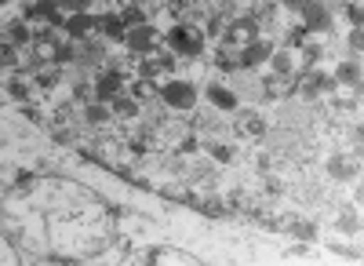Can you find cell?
Listing matches in <instances>:
<instances>
[{
  "label": "cell",
  "instance_id": "9c48e42d",
  "mask_svg": "<svg viewBox=\"0 0 364 266\" xmlns=\"http://www.w3.org/2000/svg\"><path fill=\"white\" fill-rule=\"evenodd\" d=\"M269 55H273V44L252 41L248 48H240V70H252V66H259V63H269Z\"/></svg>",
  "mask_w": 364,
  "mask_h": 266
},
{
  "label": "cell",
  "instance_id": "4fadbf2b",
  "mask_svg": "<svg viewBox=\"0 0 364 266\" xmlns=\"http://www.w3.org/2000/svg\"><path fill=\"white\" fill-rule=\"evenodd\" d=\"M208 102L215 106V110H223V113H233L237 110V95L230 92V87H223V84H208Z\"/></svg>",
  "mask_w": 364,
  "mask_h": 266
},
{
  "label": "cell",
  "instance_id": "8fae6325",
  "mask_svg": "<svg viewBox=\"0 0 364 266\" xmlns=\"http://www.w3.org/2000/svg\"><path fill=\"white\" fill-rule=\"evenodd\" d=\"M99 29L106 41H124L128 37V26L120 18V11H109V15H99Z\"/></svg>",
  "mask_w": 364,
  "mask_h": 266
},
{
  "label": "cell",
  "instance_id": "6da1fadb",
  "mask_svg": "<svg viewBox=\"0 0 364 266\" xmlns=\"http://www.w3.org/2000/svg\"><path fill=\"white\" fill-rule=\"evenodd\" d=\"M168 48L182 58H197L204 51V33L193 26V22H178L168 29Z\"/></svg>",
  "mask_w": 364,
  "mask_h": 266
},
{
  "label": "cell",
  "instance_id": "484cf974",
  "mask_svg": "<svg viewBox=\"0 0 364 266\" xmlns=\"http://www.w3.org/2000/svg\"><path fill=\"white\" fill-rule=\"evenodd\" d=\"M197 208H200V212H208V216H219V212H223V201H219V197H204V201L197 204Z\"/></svg>",
  "mask_w": 364,
  "mask_h": 266
},
{
  "label": "cell",
  "instance_id": "d4e9b609",
  "mask_svg": "<svg viewBox=\"0 0 364 266\" xmlns=\"http://www.w3.org/2000/svg\"><path fill=\"white\" fill-rule=\"evenodd\" d=\"M132 95H135L139 102H146L149 95H154V84H149V80H135V84H132Z\"/></svg>",
  "mask_w": 364,
  "mask_h": 266
},
{
  "label": "cell",
  "instance_id": "9a60e30c",
  "mask_svg": "<svg viewBox=\"0 0 364 266\" xmlns=\"http://www.w3.org/2000/svg\"><path fill=\"white\" fill-rule=\"evenodd\" d=\"M109 110H113V117H120V121H132V117H139V99L135 95H124L120 92L117 99H109Z\"/></svg>",
  "mask_w": 364,
  "mask_h": 266
},
{
  "label": "cell",
  "instance_id": "ac0fdd59",
  "mask_svg": "<svg viewBox=\"0 0 364 266\" xmlns=\"http://www.w3.org/2000/svg\"><path fill=\"white\" fill-rule=\"evenodd\" d=\"M211 63H215L219 70H240V51H237V48H226V44H223V48L215 51V58H211Z\"/></svg>",
  "mask_w": 364,
  "mask_h": 266
},
{
  "label": "cell",
  "instance_id": "1f68e13d",
  "mask_svg": "<svg viewBox=\"0 0 364 266\" xmlns=\"http://www.w3.org/2000/svg\"><path fill=\"white\" fill-rule=\"evenodd\" d=\"M321 55H324V48H321V44H306V66H314Z\"/></svg>",
  "mask_w": 364,
  "mask_h": 266
},
{
  "label": "cell",
  "instance_id": "836d02e7",
  "mask_svg": "<svg viewBox=\"0 0 364 266\" xmlns=\"http://www.w3.org/2000/svg\"><path fill=\"white\" fill-rule=\"evenodd\" d=\"M350 51L360 55V29H353V33H350Z\"/></svg>",
  "mask_w": 364,
  "mask_h": 266
},
{
  "label": "cell",
  "instance_id": "4dcf8cb0",
  "mask_svg": "<svg viewBox=\"0 0 364 266\" xmlns=\"http://www.w3.org/2000/svg\"><path fill=\"white\" fill-rule=\"evenodd\" d=\"M175 150H178V154H193V150H197V139H193V135L178 139V142H175Z\"/></svg>",
  "mask_w": 364,
  "mask_h": 266
},
{
  "label": "cell",
  "instance_id": "52a82bcc",
  "mask_svg": "<svg viewBox=\"0 0 364 266\" xmlns=\"http://www.w3.org/2000/svg\"><path fill=\"white\" fill-rule=\"evenodd\" d=\"M233 128H237V135H245V139H262L266 135V117L259 110H240Z\"/></svg>",
  "mask_w": 364,
  "mask_h": 266
},
{
  "label": "cell",
  "instance_id": "e0dca14e",
  "mask_svg": "<svg viewBox=\"0 0 364 266\" xmlns=\"http://www.w3.org/2000/svg\"><path fill=\"white\" fill-rule=\"evenodd\" d=\"M4 33H8V44H29V41H33V33H29V26L22 22V18H11L8 26H4Z\"/></svg>",
  "mask_w": 364,
  "mask_h": 266
},
{
  "label": "cell",
  "instance_id": "4316f807",
  "mask_svg": "<svg viewBox=\"0 0 364 266\" xmlns=\"http://www.w3.org/2000/svg\"><path fill=\"white\" fill-rule=\"evenodd\" d=\"M0 58H4V66H11V70H15V66H18V51H15V44H8V41H4V51H0Z\"/></svg>",
  "mask_w": 364,
  "mask_h": 266
},
{
  "label": "cell",
  "instance_id": "7402d4cb",
  "mask_svg": "<svg viewBox=\"0 0 364 266\" xmlns=\"http://www.w3.org/2000/svg\"><path fill=\"white\" fill-rule=\"evenodd\" d=\"M8 95L18 99V102H26V99H29V80H26V77H11V80H8Z\"/></svg>",
  "mask_w": 364,
  "mask_h": 266
},
{
  "label": "cell",
  "instance_id": "44dd1931",
  "mask_svg": "<svg viewBox=\"0 0 364 266\" xmlns=\"http://www.w3.org/2000/svg\"><path fill=\"white\" fill-rule=\"evenodd\" d=\"M149 259H171V262H193L190 252H178V248H154Z\"/></svg>",
  "mask_w": 364,
  "mask_h": 266
},
{
  "label": "cell",
  "instance_id": "2e32d148",
  "mask_svg": "<svg viewBox=\"0 0 364 266\" xmlns=\"http://www.w3.org/2000/svg\"><path fill=\"white\" fill-rule=\"evenodd\" d=\"M336 84H343V87H360V66L353 63V58H343V63H339Z\"/></svg>",
  "mask_w": 364,
  "mask_h": 266
},
{
  "label": "cell",
  "instance_id": "d6986e66",
  "mask_svg": "<svg viewBox=\"0 0 364 266\" xmlns=\"http://www.w3.org/2000/svg\"><path fill=\"white\" fill-rule=\"evenodd\" d=\"M109 117H113V110H109V106H102V102H87V110H84V121H87V124H95V128H99V124H106Z\"/></svg>",
  "mask_w": 364,
  "mask_h": 266
},
{
  "label": "cell",
  "instance_id": "ffe728a7",
  "mask_svg": "<svg viewBox=\"0 0 364 266\" xmlns=\"http://www.w3.org/2000/svg\"><path fill=\"white\" fill-rule=\"evenodd\" d=\"M281 226L291 233V238H299V241H314V238H317L314 226H310V223H302V219H284Z\"/></svg>",
  "mask_w": 364,
  "mask_h": 266
},
{
  "label": "cell",
  "instance_id": "30bf717a",
  "mask_svg": "<svg viewBox=\"0 0 364 266\" xmlns=\"http://www.w3.org/2000/svg\"><path fill=\"white\" fill-rule=\"evenodd\" d=\"M120 87H124L120 73H117V70H106V73H99V80H95V99L109 102V99H117V95H120Z\"/></svg>",
  "mask_w": 364,
  "mask_h": 266
},
{
  "label": "cell",
  "instance_id": "5bb4252c",
  "mask_svg": "<svg viewBox=\"0 0 364 266\" xmlns=\"http://www.w3.org/2000/svg\"><path fill=\"white\" fill-rule=\"evenodd\" d=\"M80 48H77V63H84V66H95V63H102L106 58V44H99V41H77Z\"/></svg>",
  "mask_w": 364,
  "mask_h": 266
},
{
  "label": "cell",
  "instance_id": "f1b7e54d",
  "mask_svg": "<svg viewBox=\"0 0 364 266\" xmlns=\"http://www.w3.org/2000/svg\"><path fill=\"white\" fill-rule=\"evenodd\" d=\"M73 95H77L80 102H91V95H95V87H91V84H84V80H80V84L73 87Z\"/></svg>",
  "mask_w": 364,
  "mask_h": 266
},
{
  "label": "cell",
  "instance_id": "5b68a950",
  "mask_svg": "<svg viewBox=\"0 0 364 266\" xmlns=\"http://www.w3.org/2000/svg\"><path fill=\"white\" fill-rule=\"evenodd\" d=\"M63 29H66V37H70V41H87V37H91V29H99V18H95V15H87V11H73V15H66Z\"/></svg>",
  "mask_w": 364,
  "mask_h": 266
},
{
  "label": "cell",
  "instance_id": "603a6c76",
  "mask_svg": "<svg viewBox=\"0 0 364 266\" xmlns=\"http://www.w3.org/2000/svg\"><path fill=\"white\" fill-rule=\"evenodd\" d=\"M204 150H208L211 157H215L219 164H230V161H233V154L226 150V142H208V146H204Z\"/></svg>",
  "mask_w": 364,
  "mask_h": 266
},
{
  "label": "cell",
  "instance_id": "83f0119b",
  "mask_svg": "<svg viewBox=\"0 0 364 266\" xmlns=\"http://www.w3.org/2000/svg\"><path fill=\"white\" fill-rule=\"evenodd\" d=\"M328 171L336 175V179H350V164H346V161H331V164H328Z\"/></svg>",
  "mask_w": 364,
  "mask_h": 266
},
{
  "label": "cell",
  "instance_id": "f546056e",
  "mask_svg": "<svg viewBox=\"0 0 364 266\" xmlns=\"http://www.w3.org/2000/svg\"><path fill=\"white\" fill-rule=\"evenodd\" d=\"M55 4H58V8H66V11L73 15V11H84V8H87V0H55Z\"/></svg>",
  "mask_w": 364,
  "mask_h": 266
},
{
  "label": "cell",
  "instance_id": "7c38bea8",
  "mask_svg": "<svg viewBox=\"0 0 364 266\" xmlns=\"http://www.w3.org/2000/svg\"><path fill=\"white\" fill-rule=\"evenodd\" d=\"M295 66H299V58H295V51H291V48H277V51L269 55V70L277 73V77L295 73Z\"/></svg>",
  "mask_w": 364,
  "mask_h": 266
},
{
  "label": "cell",
  "instance_id": "277c9868",
  "mask_svg": "<svg viewBox=\"0 0 364 266\" xmlns=\"http://www.w3.org/2000/svg\"><path fill=\"white\" fill-rule=\"evenodd\" d=\"M336 77H328V73H306L299 80V87L295 92L302 95V99H317V95H328V92H336Z\"/></svg>",
  "mask_w": 364,
  "mask_h": 266
},
{
  "label": "cell",
  "instance_id": "7a4b0ae2",
  "mask_svg": "<svg viewBox=\"0 0 364 266\" xmlns=\"http://www.w3.org/2000/svg\"><path fill=\"white\" fill-rule=\"evenodd\" d=\"M259 22H255V15H233L230 22H226V29H223V44L226 48H248L252 41H259Z\"/></svg>",
  "mask_w": 364,
  "mask_h": 266
},
{
  "label": "cell",
  "instance_id": "cb8c5ba5",
  "mask_svg": "<svg viewBox=\"0 0 364 266\" xmlns=\"http://www.w3.org/2000/svg\"><path fill=\"white\" fill-rule=\"evenodd\" d=\"M58 80H63V70H37V84L41 87H55Z\"/></svg>",
  "mask_w": 364,
  "mask_h": 266
},
{
  "label": "cell",
  "instance_id": "8992f818",
  "mask_svg": "<svg viewBox=\"0 0 364 266\" xmlns=\"http://www.w3.org/2000/svg\"><path fill=\"white\" fill-rule=\"evenodd\" d=\"M124 44H128V51L132 55H149L154 51V44H157V33H154V26H132L128 29V37H124Z\"/></svg>",
  "mask_w": 364,
  "mask_h": 266
},
{
  "label": "cell",
  "instance_id": "d6a6232c",
  "mask_svg": "<svg viewBox=\"0 0 364 266\" xmlns=\"http://www.w3.org/2000/svg\"><path fill=\"white\" fill-rule=\"evenodd\" d=\"M346 15H350L353 29H360V22H364V15H360V4H350V8H346Z\"/></svg>",
  "mask_w": 364,
  "mask_h": 266
},
{
  "label": "cell",
  "instance_id": "3957f363",
  "mask_svg": "<svg viewBox=\"0 0 364 266\" xmlns=\"http://www.w3.org/2000/svg\"><path fill=\"white\" fill-rule=\"evenodd\" d=\"M161 99H164L171 110H193L197 87H193L190 80H168V84L161 87Z\"/></svg>",
  "mask_w": 364,
  "mask_h": 266
},
{
  "label": "cell",
  "instance_id": "ba28073f",
  "mask_svg": "<svg viewBox=\"0 0 364 266\" xmlns=\"http://www.w3.org/2000/svg\"><path fill=\"white\" fill-rule=\"evenodd\" d=\"M302 26L310 29V33H328L331 29V18H328V8L317 4V0H306V8H302Z\"/></svg>",
  "mask_w": 364,
  "mask_h": 266
}]
</instances>
